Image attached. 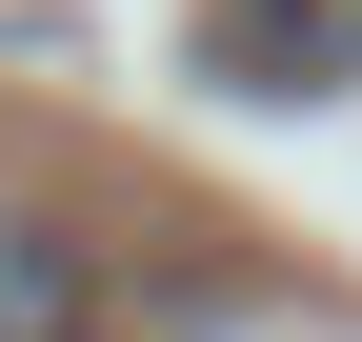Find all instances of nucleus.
Returning a JSON list of instances; mask_svg holds the SVG:
<instances>
[{
	"mask_svg": "<svg viewBox=\"0 0 362 342\" xmlns=\"http://www.w3.org/2000/svg\"><path fill=\"white\" fill-rule=\"evenodd\" d=\"M81 322H101V262H81L61 222L0 201V342H81Z\"/></svg>",
	"mask_w": 362,
	"mask_h": 342,
	"instance_id": "2",
	"label": "nucleus"
},
{
	"mask_svg": "<svg viewBox=\"0 0 362 342\" xmlns=\"http://www.w3.org/2000/svg\"><path fill=\"white\" fill-rule=\"evenodd\" d=\"M202 81H242V101H342L362 81V0H202Z\"/></svg>",
	"mask_w": 362,
	"mask_h": 342,
	"instance_id": "1",
	"label": "nucleus"
}]
</instances>
